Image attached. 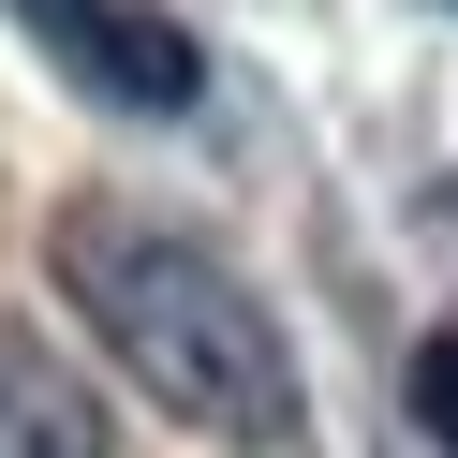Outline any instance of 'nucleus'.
Segmentation results:
<instances>
[{"mask_svg": "<svg viewBox=\"0 0 458 458\" xmlns=\"http://www.w3.org/2000/svg\"><path fill=\"white\" fill-rule=\"evenodd\" d=\"M45 45H74V74H89L104 104H192L208 89V60H192L178 15H133V0H30Z\"/></svg>", "mask_w": 458, "mask_h": 458, "instance_id": "f03ea898", "label": "nucleus"}, {"mask_svg": "<svg viewBox=\"0 0 458 458\" xmlns=\"http://www.w3.org/2000/svg\"><path fill=\"white\" fill-rule=\"evenodd\" d=\"M414 414H428V444H458V326L414 355Z\"/></svg>", "mask_w": 458, "mask_h": 458, "instance_id": "20e7f679", "label": "nucleus"}, {"mask_svg": "<svg viewBox=\"0 0 458 458\" xmlns=\"http://www.w3.org/2000/svg\"><path fill=\"white\" fill-rule=\"evenodd\" d=\"M0 458H104V399L60 340H30L0 310Z\"/></svg>", "mask_w": 458, "mask_h": 458, "instance_id": "7ed1b4c3", "label": "nucleus"}, {"mask_svg": "<svg viewBox=\"0 0 458 458\" xmlns=\"http://www.w3.org/2000/svg\"><path fill=\"white\" fill-rule=\"evenodd\" d=\"M45 267H60L74 326L119 355L133 399H163L208 444H296V340L222 237L133 208V192H74L45 222Z\"/></svg>", "mask_w": 458, "mask_h": 458, "instance_id": "f257e3e1", "label": "nucleus"}]
</instances>
